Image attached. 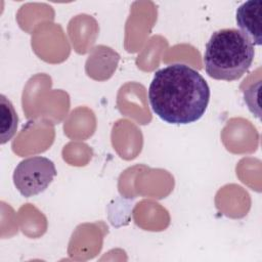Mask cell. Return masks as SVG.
Segmentation results:
<instances>
[{
    "instance_id": "6da1fadb",
    "label": "cell",
    "mask_w": 262,
    "mask_h": 262,
    "mask_svg": "<svg viewBox=\"0 0 262 262\" xmlns=\"http://www.w3.org/2000/svg\"><path fill=\"white\" fill-rule=\"evenodd\" d=\"M210 95L205 78L183 63H172L158 70L148 88L152 112L173 125H186L200 120L208 107Z\"/></svg>"
},
{
    "instance_id": "7a4b0ae2",
    "label": "cell",
    "mask_w": 262,
    "mask_h": 262,
    "mask_svg": "<svg viewBox=\"0 0 262 262\" xmlns=\"http://www.w3.org/2000/svg\"><path fill=\"white\" fill-rule=\"evenodd\" d=\"M254 56V45L239 30L221 29L206 44L205 70L215 80L235 81L249 71Z\"/></svg>"
},
{
    "instance_id": "3957f363",
    "label": "cell",
    "mask_w": 262,
    "mask_h": 262,
    "mask_svg": "<svg viewBox=\"0 0 262 262\" xmlns=\"http://www.w3.org/2000/svg\"><path fill=\"white\" fill-rule=\"evenodd\" d=\"M54 163L48 158L35 156L20 161L14 169L12 179L15 188L25 198L43 192L56 176Z\"/></svg>"
},
{
    "instance_id": "277c9868",
    "label": "cell",
    "mask_w": 262,
    "mask_h": 262,
    "mask_svg": "<svg viewBox=\"0 0 262 262\" xmlns=\"http://www.w3.org/2000/svg\"><path fill=\"white\" fill-rule=\"evenodd\" d=\"M261 10V0L246 1L236 9L235 19L239 31L256 46L262 44Z\"/></svg>"
},
{
    "instance_id": "5b68a950",
    "label": "cell",
    "mask_w": 262,
    "mask_h": 262,
    "mask_svg": "<svg viewBox=\"0 0 262 262\" xmlns=\"http://www.w3.org/2000/svg\"><path fill=\"white\" fill-rule=\"evenodd\" d=\"M17 115L10 102L3 94L0 95V143L9 141L16 132Z\"/></svg>"
}]
</instances>
